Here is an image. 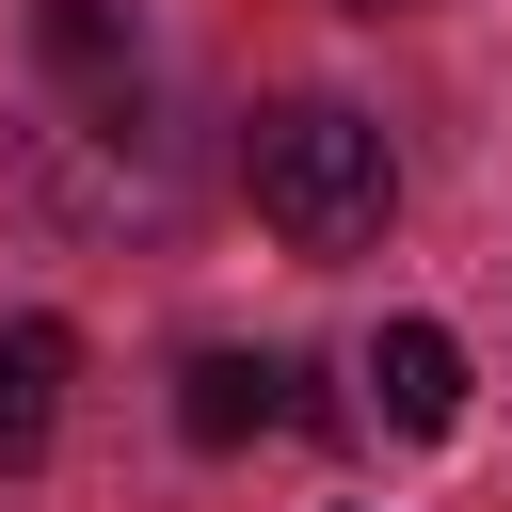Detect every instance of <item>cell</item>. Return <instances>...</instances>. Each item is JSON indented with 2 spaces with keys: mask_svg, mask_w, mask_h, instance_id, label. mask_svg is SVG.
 <instances>
[{
  "mask_svg": "<svg viewBox=\"0 0 512 512\" xmlns=\"http://www.w3.org/2000/svg\"><path fill=\"white\" fill-rule=\"evenodd\" d=\"M352 16H416V0H352Z\"/></svg>",
  "mask_w": 512,
  "mask_h": 512,
  "instance_id": "8992f818",
  "label": "cell"
},
{
  "mask_svg": "<svg viewBox=\"0 0 512 512\" xmlns=\"http://www.w3.org/2000/svg\"><path fill=\"white\" fill-rule=\"evenodd\" d=\"M64 384H80V336L64 320H0V480H32L64 448Z\"/></svg>",
  "mask_w": 512,
  "mask_h": 512,
  "instance_id": "7a4b0ae2",
  "label": "cell"
},
{
  "mask_svg": "<svg viewBox=\"0 0 512 512\" xmlns=\"http://www.w3.org/2000/svg\"><path fill=\"white\" fill-rule=\"evenodd\" d=\"M368 416L432 448V432L464 416V336H448V320H384V336H368Z\"/></svg>",
  "mask_w": 512,
  "mask_h": 512,
  "instance_id": "3957f363",
  "label": "cell"
},
{
  "mask_svg": "<svg viewBox=\"0 0 512 512\" xmlns=\"http://www.w3.org/2000/svg\"><path fill=\"white\" fill-rule=\"evenodd\" d=\"M32 64L80 80V96H128L144 80V32H128V0H32Z\"/></svg>",
  "mask_w": 512,
  "mask_h": 512,
  "instance_id": "5b68a950",
  "label": "cell"
},
{
  "mask_svg": "<svg viewBox=\"0 0 512 512\" xmlns=\"http://www.w3.org/2000/svg\"><path fill=\"white\" fill-rule=\"evenodd\" d=\"M240 192H256V224H272L288 256H368V240L400 224V144H384L352 96H272V112L240 128Z\"/></svg>",
  "mask_w": 512,
  "mask_h": 512,
  "instance_id": "6da1fadb",
  "label": "cell"
},
{
  "mask_svg": "<svg viewBox=\"0 0 512 512\" xmlns=\"http://www.w3.org/2000/svg\"><path fill=\"white\" fill-rule=\"evenodd\" d=\"M272 416H304L272 352H192V368H176V432H192V448H240V432H272Z\"/></svg>",
  "mask_w": 512,
  "mask_h": 512,
  "instance_id": "277c9868",
  "label": "cell"
}]
</instances>
